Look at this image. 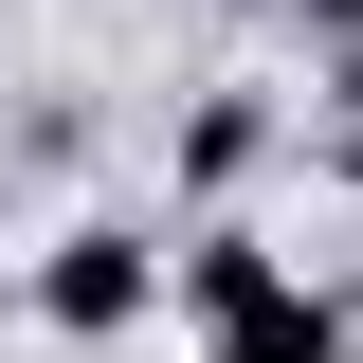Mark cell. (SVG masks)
Listing matches in <instances>:
<instances>
[{
    "mask_svg": "<svg viewBox=\"0 0 363 363\" xmlns=\"http://www.w3.org/2000/svg\"><path fill=\"white\" fill-rule=\"evenodd\" d=\"M164 291H182L164 218H73V236L37 255V327H55V345H128V327L164 309Z\"/></svg>",
    "mask_w": 363,
    "mask_h": 363,
    "instance_id": "cell-1",
    "label": "cell"
},
{
    "mask_svg": "<svg viewBox=\"0 0 363 363\" xmlns=\"http://www.w3.org/2000/svg\"><path fill=\"white\" fill-rule=\"evenodd\" d=\"M272 291H291V255H272L255 218H200V236H182V309H200V345H218V327H255Z\"/></svg>",
    "mask_w": 363,
    "mask_h": 363,
    "instance_id": "cell-2",
    "label": "cell"
},
{
    "mask_svg": "<svg viewBox=\"0 0 363 363\" xmlns=\"http://www.w3.org/2000/svg\"><path fill=\"white\" fill-rule=\"evenodd\" d=\"M255 145H272V109H182V200H236V182H255Z\"/></svg>",
    "mask_w": 363,
    "mask_h": 363,
    "instance_id": "cell-3",
    "label": "cell"
},
{
    "mask_svg": "<svg viewBox=\"0 0 363 363\" xmlns=\"http://www.w3.org/2000/svg\"><path fill=\"white\" fill-rule=\"evenodd\" d=\"M218 363H345V309L327 291H272L255 327H218Z\"/></svg>",
    "mask_w": 363,
    "mask_h": 363,
    "instance_id": "cell-4",
    "label": "cell"
},
{
    "mask_svg": "<svg viewBox=\"0 0 363 363\" xmlns=\"http://www.w3.org/2000/svg\"><path fill=\"white\" fill-rule=\"evenodd\" d=\"M18 309H37V272H0V327H18Z\"/></svg>",
    "mask_w": 363,
    "mask_h": 363,
    "instance_id": "cell-5",
    "label": "cell"
},
{
    "mask_svg": "<svg viewBox=\"0 0 363 363\" xmlns=\"http://www.w3.org/2000/svg\"><path fill=\"white\" fill-rule=\"evenodd\" d=\"M218 18H309V0H218Z\"/></svg>",
    "mask_w": 363,
    "mask_h": 363,
    "instance_id": "cell-6",
    "label": "cell"
},
{
    "mask_svg": "<svg viewBox=\"0 0 363 363\" xmlns=\"http://www.w3.org/2000/svg\"><path fill=\"white\" fill-rule=\"evenodd\" d=\"M345 200H363V109H345Z\"/></svg>",
    "mask_w": 363,
    "mask_h": 363,
    "instance_id": "cell-7",
    "label": "cell"
}]
</instances>
